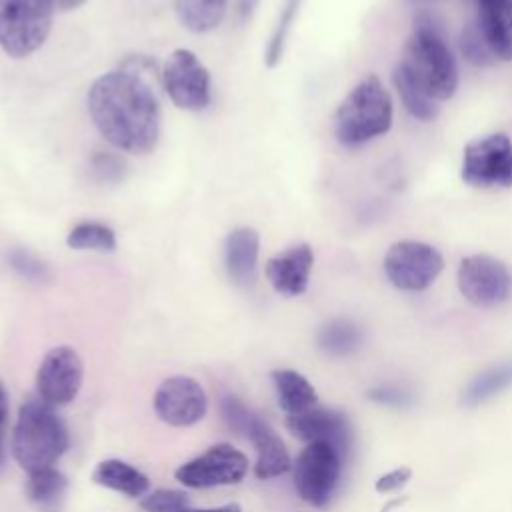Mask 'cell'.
<instances>
[{
    "label": "cell",
    "instance_id": "26",
    "mask_svg": "<svg viewBox=\"0 0 512 512\" xmlns=\"http://www.w3.org/2000/svg\"><path fill=\"white\" fill-rule=\"evenodd\" d=\"M68 488L66 476L54 466L28 472L26 496L38 506H52Z\"/></svg>",
    "mask_w": 512,
    "mask_h": 512
},
{
    "label": "cell",
    "instance_id": "39",
    "mask_svg": "<svg viewBox=\"0 0 512 512\" xmlns=\"http://www.w3.org/2000/svg\"><path fill=\"white\" fill-rule=\"evenodd\" d=\"M410 2H414V4H424V2H432V0H410Z\"/></svg>",
    "mask_w": 512,
    "mask_h": 512
},
{
    "label": "cell",
    "instance_id": "25",
    "mask_svg": "<svg viewBox=\"0 0 512 512\" xmlns=\"http://www.w3.org/2000/svg\"><path fill=\"white\" fill-rule=\"evenodd\" d=\"M66 244L72 250L112 252L116 248V234L110 226L94 220L78 222L66 236Z\"/></svg>",
    "mask_w": 512,
    "mask_h": 512
},
{
    "label": "cell",
    "instance_id": "31",
    "mask_svg": "<svg viewBox=\"0 0 512 512\" xmlns=\"http://www.w3.org/2000/svg\"><path fill=\"white\" fill-rule=\"evenodd\" d=\"M8 262L10 266L24 278L28 280H34V282H40V280H46L48 278V268L42 260H38L34 254L26 252V250H12L8 254Z\"/></svg>",
    "mask_w": 512,
    "mask_h": 512
},
{
    "label": "cell",
    "instance_id": "28",
    "mask_svg": "<svg viewBox=\"0 0 512 512\" xmlns=\"http://www.w3.org/2000/svg\"><path fill=\"white\" fill-rule=\"evenodd\" d=\"M300 4L302 0H286L284 2V8L280 10V18H278V24L270 36V42L266 46V56H264V62L268 68H274L280 60H282V54H284V46H286V40L290 36V30H292V24L298 16V10H300Z\"/></svg>",
    "mask_w": 512,
    "mask_h": 512
},
{
    "label": "cell",
    "instance_id": "38",
    "mask_svg": "<svg viewBox=\"0 0 512 512\" xmlns=\"http://www.w3.org/2000/svg\"><path fill=\"white\" fill-rule=\"evenodd\" d=\"M406 502V496H402V498H396V500H390L384 508H382V512H390V510H394L396 506H400V504H404Z\"/></svg>",
    "mask_w": 512,
    "mask_h": 512
},
{
    "label": "cell",
    "instance_id": "27",
    "mask_svg": "<svg viewBox=\"0 0 512 512\" xmlns=\"http://www.w3.org/2000/svg\"><path fill=\"white\" fill-rule=\"evenodd\" d=\"M458 44H460L462 58L468 64L476 66V68H488V66L498 62L496 54L492 52L490 44L486 42V38H484L482 30L478 28L476 20H470V22L464 24V28L460 32V42Z\"/></svg>",
    "mask_w": 512,
    "mask_h": 512
},
{
    "label": "cell",
    "instance_id": "5",
    "mask_svg": "<svg viewBox=\"0 0 512 512\" xmlns=\"http://www.w3.org/2000/svg\"><path fill=\"white\" fill-rule=\"evenodd\" d=\"M50 0H0V48L12 58L36 52L52 28Z\"/></svg>",
    "mask_w": 512,
    "mask_h": 512
},
{
    "label": "cell",
    "instance_id": "35",
    "mask_svg": "<svg viewBox=\"0 0 512 512\" xmlns=\"http://www.w3.org/2000/svg\"><path fill=\"white\" fill-rule=\"evenodd\" d=\"M258 2L260 0H236V12H238V18L244 22V20H248L252 14H254V10H256V6H258Z\"/></svg>",
    "mask_w": 512,
    "mask_h": 512
},
{
    "label": "cell",
    "instance_id": "9",
    "mask_svg": "<svg viewBox=\"0 0 512 512\" xmlns=\"http://www.w3.org/2000/svg\"><path fill=\"white\" fill-rule=\"evenodd\" d=\"M456 280L460 294L478 308L504 304L512 296L510 268L490 254H472L462 258Z\"/></svg>",
    "mask_w": 512,
    "mask_h": 512
},
{
    "label": "cell",
    "instance_id": "23",
    "mask_svg": "<svg viewBox=\"0 0 512 512\" xmlns=\"http://www.w3.org/2000/svg\"><path fill=\"white\" fill-rule=\"evenodd\" d=\"M512 386V360H506V362H500V364H494L490 368H486L484 372H480L478 376H474L462 398H464V404L468 406H478V404H484L486 400L498 396L500 392L508 390Z\"/></svg>",
    "mask_w": 512,
    "mask_h": 512
},
{
    "label": "cell",
    "instance_id": "4",
    "mask_svg": "<svg viewBox=\"0 0 512 512\" xmlns=\"http://www.w3.org/2000/svg\"><path fill=\"white\" fill-rule=\"evenodd\" d=\"M394 106L390 92L376 74L362 78L334 112V136L346 148H358L392 126Z\"/></svg>",
    "mask_w": 512,
    "mask_h": 512
},
{
    "label": "cell",
    "instance_id": "34",
    "mask_svg": "<svg viewBox=\"0 0 512 512\" xmlns=\"http://www.w3.org/2000/svg\"><path fill=\"white\" fill-rule=\"evenodd\" d=\"M6 422H8V394L0 382V464H2V438H4V430H6Z\"/></svg>",
    "mask_w": 512,
    "mask_h": 512
},
{
    "label": "cell",
    "instance_id": "11",
    "mask_svg": "<svg viewBox=\"0 0 512 512\" xmlns=\"http://www.w3.org/2000/svg\"><path fill=\"white\" fill-rule=\"evenodd\" d=\"M248 472V458L230 444H214L200 456L176 468L174 476L188 488H214L238 484Z\"/></svg>",
    "mask_w": 512,
    "mask_h": 512
},
{
    "label": "cell",
    "instance_id": "13",
    "mask_svg": "<svg viewBox=\"0 0 512 512\" xmlns=\"http://www.w3.org/2000/svg\"><path fill=\"white\" fill-rule=\"evenodd\" d=\"M206 410V392L190 376H170L154 392V412L170 426H192L204 418Z\"/></svg>",
    "mask_w": 512,
    "mask_h": 512
},
{
    "label": "cell",
    "instance_id": "36",
    "mask_svg": "<svg viewBox=\"0 0 512 512\" xmlns=\"http://www.w3.org/2000/svg\"><path fill=\"white\" fill-rule=\"evenodd\" d=\"M86 0H50V4L54 6V10L66 12V10H74L78 6H82Z\"/></svg>",
    "mask_w": 512,
    "mask_h": 512
},
{
    "label": "cell",
    "instance_id": "12",
    "mask_svg": "<svg viewBox=\"0 0 512 512\" xmlns=\"http://www.w3.org/2000/svg\"><path fill=\"white\" fill-rule=\"evenodd\" d=\"M84 366L78 352L70 346L52 348L36 372L38 398L50 406H64L76 398L82 386Z\"/></svg>",
    "mask_w": 512,
    "mask_h": 512
},
{
    "label": "cell",
    "instance_id": "2",
    "mask_svg": "<svg viewBox=\"0 0 512 512\" xmlns=\"http://www.w3.org/2000/svg\"><path fill=\"white\" fill-rule=\"evenodd\" d=\"M398 64L438 102L452 98L458 88V64L448 46L444 20L428 8L414 14L412 32L404 42Z\"/></svg>",
    "mask_w": 512,
    "mask_h": 512
},
{
    "label": "cell",
    "instance_id": "16",
    "mask_svg": "<svg viewBox=\"0 0 512 512\" xmlns=\"http://www.w3.org/2000/svg\"><path fill=\"white\" fill-rule=\"evenodd\" d=\"M260 236L254 228H234L224 242V264L230 280L238 286H252L258 272Z\"/></svg>",
    "mask_w": 512,
    "mask_h": 512
},
{
    "label": "cell",
    "instance_id": "18",
    "mask_svg": "<svg viewBox=\"0 0 512 512\" xmlns=\"http://www.w3.org/2000/svg\"><path fill=\"white\" fill-rule=\"evenodd\" d=\"M246 438L256 448V464H254L256 478L268 480L290 470L292 462L284 442L262 418L256 420V424L252 426Z\"/></svg>",
    "mask_w": 512,
    "mask_h": 512
},
{
    "label": "cell",
    "instance_id": "32",
    "mask_svg": "<svg viewBox=\"0 0 512 512\" xmlns=\"http://www.w3.org/2000/svg\"><path fill=\"white\" fill-rule=\"evenodd\" d=\"M368 398L376 404H384V406H392V408H406L412 404V394L406 388L394 386V384H380L374 386L368 392Z\"/></svg>",
    "mask_w": 512,
    "mask_h": 512
},
{
    "label": "cell",
    "instance_id": "17",
    "mask_svg": "<svg viewBox=\"0 0 512 512\" xmlns=\"http://www.w3.org/2000/svg\"><path fill=\"white\" fill-rule=\"evenodd\" d=\"M476 24L498 60H512V0H474Z\"/></svg>",
    "mask_w": 512,
    "mask_h": 512
},
{
    "label": "cell",
    "instance_id": "15",
    "mask_svg": "<svg viewBox=\"0 0 512 512\" xmlns=\"http://www.w3.org/2000/svg\"><path fill=\"white\" fill-rule=\"evenodd\" d=\"M312 266H314L312 246L306 242H300L268 258L264 272L268 282L278 294L300 296L308 288Z\"/></svg>",
    "mask_w": 512,
    "mask_h": 512
},
{
    "label": "cell",
    "instance_id": "8",
    "mask_svg": "<svg viewBox=\"0 0 512 512\" xmlns=\"http://www.w3.org/2000/svg\"><path fill=\"white\" fill-rule=\"evenodd\" d=\"M444 258L432 244L420 240L394 242L384 256V274L392 286L406 292L426 290L442 272Z\"/></svg>",
    "mask_w": 512,
    "mask_h": 512
},
{
    "label": "cell",
    "instance_id": "29",
    "mask_svg": "<svg viewBox=\"0 0 512 512\" xmlns=\"http://www.w3.org/2000/svg\"><path fill=\"white\" fill-rule=\"evenodd\" d=\"M220 410H222V418L228 424V428L234 430L236 434L244 436V438L248 436V432L252 430L256 420L260 418L242 400H238L236 396H230V394L222 398Z\"/></svg>",
    "mask_w": 512,
    "mask_h": 512
},
{
    "label": "cell",
    "instance_id": "33",
    "mask_svg": "<svg viewBox=\"0 0 512 512\" xmlns=\"http://www.w3.org/2000/svg\"><path fill=\"white\" fill-rule=\"evenodd\" d=\"M410 476H412V472H410V468H396V470H392V472H388V474H384V476H380L378 480H376V484H374V488H376V492H392V490H398V488H402L408 480H410Z\"/></svg>",
    "mask_w": 512,
    "mask_h": 512
},
{
    "label": "cell",
    "instance_id": "24",
    "mask_svg": "<svg viewBox=\"0 0 512 512\" xmlns=\"http://www.w3.org/2000/svg\"><path fill=\"white\" fill-rule=\"evenodd\" d=\"M362 344V330L352 320H330L318 332V346L326 354L344 356L354 352Z\"/></svg>",
    "mask_w": 512,
    "mask_h": 512
},
{
    "label": "cell",
    "instance_id": "6",
    "mask_svg": "<svg viewBox=\"0 0 512 512\" xmlns=\"http://www.w3.org/2000/svg\"><path fill=\"white\" fill-rule=\"evenodd\" d=\"M460 176L474 188L512 186V140L504 132L476 138L464 146Z\"/></svg>",
    "mask_w": 512,
    "mask_h": 512
},
{
    "label": "cell",
    "instance_id": "37",
    "mask_svg": "<svg viewBox=\"0 0 512 512\" xmlns=\"http://www.w3.org/2000/svg\"><path fill=\"white\" fill-rule=\"evenodd\" d=\"M184 512H242V508L238 504H224V506H218V508H202V510L186 508Z\"/></svg>",
    "mask_w": 512,
    "mask_h": 512
},
{
    "label": "cell",
    "instance_id": "10",
    "mask_svg": "<svg viewBox=\"0 0 512 512\" xmlns=\"http://www.w3.org/2000/svg\"><path fill=\"white\" fill-rule=\"evenodd\" d=\"M162 84L182 110H204L210 104V74L192 50L176 48L164 62Z\"/></svg>",
    "mask_w": 512,
    "mask_h": 512
},
{
    "label": "cell",
    "instance_id": "3",
    "mask_svg": "<svg viewBox=\"0 0 512 512\" xmlns=\"http://www.w3.org/2000/svg\"><path fill=\"white\" fill-rule=\"evenodd\" d=\"M68 444V428L54 406L40 398H28L20 406L12 434V454L20 468L26 472L50 468L68 450Z\"/></svg>",
    "mask_w": 512,
    "mask_h": 512
},
{
    "label": "cell",
    "instance_id": "1",
    "mask_svg": "<svg viewBox=\"0 0 512 512\" xmlns=\"http://www.w3.org/2000/svg\"><path fill=\"white\" fill-rule=\"evenodd\" d=\"M88 112L108 144L130 154H148L160 138V104L150 84L134 70L98 76L88 90Z\"/></svg>",
    "mask_w": 512,
    "mask_h": 512
},
{
    "label": "cell",
    "instance_id": "21",
    "mask_svg": "<svg viewBox=\"0 0 512 512\" xmlns=\"http://www.w3.org/2000/svg\"><path fill=\"white\" fill-rule=\"evenodd\" d=\"M174 10L186 30L204 34L220 26L228 10V0H174Z\"/></svg>",
    "mask_w": 512,
    "mask_h": 512
},
{
    "label": "cell",
    "instance_id": "30",
    "mask_svg": "<svg viewBox=\"0 0 512 512\" xmlns=\"http://www.w3.org/2000/svg\"><path fill=\"white\" fill-rule=\"evenodd\" d=\"M188 496L182 490L158 488L140 500V508L144 512H184L188 508Z\"/></svg>",
    "mask_w": 512,
    "mask_h": 512
},
{
    "label": "cell",
    "instance_id": "20",
    "mask_svg": "<svg viewBox=\"0 0 512 512\" xmlns=\"http://www.w3.org/2000/svg\"><path fill=\"white\" fill-rule=\"evenodd\" d=\"M272 382L276 388L278 404L286 414H300L304 410L314 408L318 402V394L312 388V384L296 370H274Z\"/></svg>",
    "mask_w": 512,
    "mask_h": 512
},
{
    "label": "cell",
    "instance_id": "22",
    "mask_svg": "<svg viewBox=\"0 0 512 512\" xmlns=\"http://www.w3.org/2000/svg\"><path fill=\"white\" fill-rule=\"evenodd\" d=\"M392 84L402 100V106L406 112L420 120V122H430L440 114V104L432 96H428L404 70L400 64L394 66L392 70Z\"/></svg>",
    "mask_w": 512,
    "mask_h": 512
},
{
    "label": "cell",
    "instance_id": "14",
    "mask_svg": "<svg viewBox=\"0 0 512 512\" xmlns=\"http://www.w3.org/2000/svg\"><path fill=\"white\" fill-rule=\"evenodd\" d=\"M288 430L304 442H326L346 460L352 444V428L346 414L328 408H310L300 414H288Z\"/></svg>",
    "mask_w": 512,
    "mask_h": 512
},
{
    "label": "cell",
    "instance_id": "19",
    "mask_svg": "<svg viewBox=\"0 0 512 512\" xmlns=\"http://www.w3.org/2000/svg\"><path fill=\"white\" fill-rule=\"evenodd\" d=\"M92 480L98 486L110 488L130 498L144 496L150 488V480L146 474H142L138 468L118 458H108L98 462V466L92 472Z\"/></svg>",
    "mask_w": 512,
    "mask_h": 512
},
{
    "label": "cell",
    "instance_id": "7",
    "mask_svg": "<svg viewBox=\"0 0 512 512\" xmlns=\"http://www.w3.org/2000/svg\"><path fill=\"white\" fill-rule=\"evenodd\" d=\"M344 458L326 442H310L294 462V486L298 496L314 506L324 508L338 486Z\"/></svg>",
    "mask_w": 512,
    "mask_h": 512
}]
</instances>
